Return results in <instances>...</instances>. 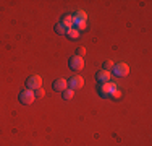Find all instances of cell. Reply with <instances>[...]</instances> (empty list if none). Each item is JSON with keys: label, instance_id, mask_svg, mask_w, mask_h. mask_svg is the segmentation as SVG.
Here are the masks:
<instances>
[{"label": "cell", "instance_id": "16", "mask_svg": "<svg viewBox=\"0 0 152 146\" xmlns=\"http://www.w3.org/2000/svg\"><path fill=\"white\" fill-rule=\"evenodd\" d=\"M84 54H86V49H84V47H78V50H76V55L83 57Z\"/></svg>", "mask_w": 152, "mask_h": 146}, {"label": "cell", "instance_id": "15", "mask_svg": "<svg viewBox=\"0 0 152 146\" xmlns=\"http://www.w3.org/2000/svg\"><path fill=\"white\" fill-rule=\"evenodd\" d=\"M34 96H36V97H39V99H42V97L45 96V91L42 89V88H37V89L34 91Z\"/></svg>", "mask_w": 152, "mask_h": 146}, {"label": "cell", "instance_id": "5", "mask_svg": "<svg viewBox=\"0 0 152 146\" xmlns=\"http://www.w3.org/2000/svg\"><path fill=\"white\" fill-rule=\"evenodd\" d=\"M37 88H42V78L39 75H34V76H31V78L26 81V89L36 91Z\"/></svg>", "mask_w": 152, "mask_h": 146}, {"label": "cell", "instance_id": "13", "mask_svg": "<svg viewBox=\"0 0 152 146\" xmlns=\"http://www.w3.org/2000/svg\"><path fill=\"white\" fill-rule=\"evenodd\" d=\"M73 93H75L73 89H70V88H66V89L63 91V94H61V96H63V99H65V101H70L71 97H73Z\"/></svg>", "mask_w": 152, "mask_h": 146}, {"label": "cell", "instance_id": "4", "mask_svg": "<svg viewBox=\"0 0 152 146\" xmlns=\"http://www.w3.org/2000/svg\"><path fill=\"white\" fill-rule=\"evenodd\" d=\"M68 81V88L70 89H73V91H76V89H81L83 86H84V80H83V76H71L70 80H66Z\"/></svg>", "mask_w": 152, "mask_h": 146}, {"label": "cell", "instance_id": "9", "mask_svg": "<svg viewBox=\"0 0 152 146\" xmlns=\"http://www.w3.org/2000/svg\"><path fill=\"white\" fill-rule=\"evenodd\" d=\"M63 26H66L68 29L70 28H73V15H65L63 18H61V21H60Z\"/></svg>", "mask_w": 152, "mask_h": 146}, {"label": "cell", "instance_id": "8", "mask_svg": "<svg viewBox=\"0 0 152 146\" xmlns=\"http://www.w3.org/2000/svg\"><path fill=\"white\" fill-rule=\"evenodd\" d=\"M68 88V81L65 78H58V80H55L53 81V85H52V89L53 91H57V93H63L65 89Z\"/></svg>", "mask_w": 152, "mask_h": 146}, {"label": "cell", "instance_id": "1", "mask_svg": "<svg viewBox=\"0 0 152 146\" xmlns=\"http://www.w3.org/2000/svg\"><path fill=\"white\" fill-rule=\"evenodd\" d=\"M117 89H118L117 83H102V85H99V94L102 97L112 96V94H113Z\"/></svg>", "mask_w": 152, "mask_h": 146}, {"label": "cell", "instance_id": "7", "mask_svg": "<svg viewBox=\"0 0 152 146\" xmlns=\"http://www.w3.org/2000/svg\"><path fill=\"white\" fill-rule=\"evenodd\" d=\"M110 78H112V73L107 72V70H99L96 73V80L99 81V85H102V83H110Z\"/></svg>", "mask_w": 152, "mask_h": 146}, {"label": "cell", "instance_id": "6", "mask_svg": "<svg viewBox=\"0 0 152 146\" xmlns=\"http://www.w3.org/2000/svg\"><path fill=\"white\" fill-rule=\"evenodd\" d=\"M112 72H113V75H115V76H120V78H121V76H126V75L129 73V67H128L126 63H123V62H121V63L113 65Z\"/></svg>", "mask_w": 152, "mask_h": 146}, {"label": "cell", "instance_id": "3", "mask_svg": "<svg viewBox=\"0 0 152 146\" xmlns=\"http://www.w3.org/2000/svg\"><path fill=\"white\" fill-rule=\"evenodd\" d=\"M36 99V96H34V91H31V89H23L20 93V102L21 104H24V105H28V104H32Z\"/></svg>", "mask_w": 152, "mask_h": 146}, {"label": "cell", "instance_id": "11", "mask_svg": "<svg viewBox=\"0 0 152 146\" xmlns=\"http://www.w3.org/2000/svg\"><path fill=\"white\" fill-rule=\"evenodd\" d=\"M70 29H71V28H70ZM55 32H57V34H60V36H66L68 28H66V26H63L61 23H58V24L55 26Z\"/></svg>", "mask_w": 152, "mask_h": 146}, {"label": "cell", "instance_id": "14", "mask_svg": "<svg viewBox=\"0 0 152 146\" xmlns=\"http://www.w3.org/2000/svg\"><path fill=\"white\" fill-rule=\"evenodd\" d=\"M113 62H112V60H105V62H104V65H102V70H107V72H110L112 70V68H113Z\"/></svg>", "mask_w": 152, "mask_h": 146}, {"label": "cell", "instance_id": "17", "mask_svg": "<svg viewBox=\"0 0 152 146\" xmlns=\"http://www.w3.org/2000/svg\"><path fill=\"white\" fill-rule=\"evenodd\" d=\"M110 97H113V99H120V97H121V91H120V89H117V91H115V93L112 94Z\"/></svg>", "mask_w": 152, "mask_h": 146}, {"label": "cell", "instance_id": "12", "mask_svg": "<svg viewBox=\"0 0 152 146\" xmlns=\"http://www.w3.org/2000/svg\"><path fill=\"white\" fill-rule=\"evenodd\" d=\"M66 38H70V39H78V38H79V32L76 31L75 28H71V29H68V32H66Z\"/></svg>", "mask_w": 152, "mask_h": 146}, {"label": "cell", "instance_id": "2", "mask_svg": "<svg viewBox=\"0 0 152 146\" xmlns=\"http://www.w3.org/2000/svg\"><path fill=\"white\" fill-rule=\"evenodd\" d=\"M68 67H70V70H73V72H81L83 68H84V60H83V57H79V55H73V57H70V60H68Z\"/></svg>", "mask_w": 152, "mask_h": 146}, {"label": "cell", "instance_id": "10", "mask_svg": "<svg viewBox=\"0 0 152 146\" xmlns=\"http://www.w3.org/2000/svg\"><path fill=\"white\" fill-rule=\"evenodd\" d=\"M73 18H75V20H78V21H86V20H88V15H86L84 10H78V12L73 15Z\"/></svg>", "mask_w": 152, "mask_h": 146}]
</instances>
